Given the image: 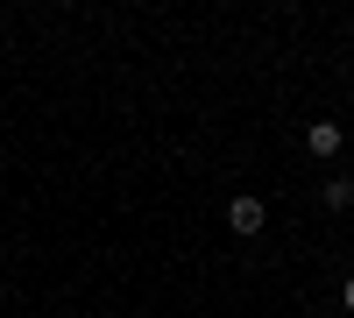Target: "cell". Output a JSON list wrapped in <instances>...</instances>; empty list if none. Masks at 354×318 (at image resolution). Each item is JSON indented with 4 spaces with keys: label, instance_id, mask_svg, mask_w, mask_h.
Masks as SVG:
<instances>
[{
    "label": "cell",
    "instance_id": "6da1fadb",
    "mask_svg": "<svg viewBox=\"0 0 354 318\" xmlns=\"http://www.w3.org/2000/svg\"><path fill=\"white\" fill-rule=\"evenodd\" d=\"M262 226H270V206H262V198H234V206H227V234H241V241H255L262 234Z\"/></svg>",
    "mask_w": 354,
    "mask_h": 318
},
{
    "label": "cell",
    "instance_id": "7a4b0ae2",
    "mask_svg": "<svg viewBox=\"0 0 354 318\" xmlns=\"http://www.w3.org/2000/svg\"><path fill=\"white\" fill-rule=\"evenodd\" d=\"M340 141H347L340 121H312V128H305V149H312L319 163H333V156H340Z\"/></svg>",
    "mask_w": 354,
    "mask_h": 318
},
{
    "label": "cell",
    "instance_id": "3957f363",
    "mask_svg": "<svg viewBox=\"0 0 354 318\" xmlns=\"http://www.w3.org/2000/svg\"><path fill=\"white\" fill-rule=\"evenodd\" d=\"M319 206H326V212H347V206H354V177H326V184H319Z\"/></svg>",
    "mask_w": 354,
    "mask_h": 318
},
{
    "label": "cell",
    "instance_id": "277c9868",
    "mask_svg": "<svg viewBox=\"0 0 354 318\" xmlns=\"http://www.w3.org/2000/svg\"><path fill=\"white\" fill-rule=\"evenodd\" d=\"M340 297H347V311H354V276H347V290H340Z\"/></svg>",
    "mask_w": 354,
    "mask_h": 318
}]
</instances>
